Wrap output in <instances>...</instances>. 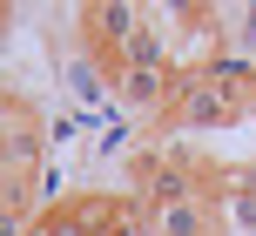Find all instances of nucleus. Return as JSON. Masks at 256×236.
<instances>
[{"instance_id":"1","label":"nucleus","mask_w":256,"mask_h":236,"mask_svg":"<svg viewBox=\"0 0 256 236\" xmlns=\"http://www.w3.org/2000/svg\"><path fill=\"white\" fill-rule=\"evenodd\" d=\"M40 156H48V142H40V115L27 108V115L14 122L7 135H0V182H27V189H34Z\"/></svg>"},{"instance_id":"2","label":"nucleus","mask_w":256,"mask_h":236,"mask_svg":"<svg viewBox=\"0 0 256 236\" xmlns=\"http://www.w3.org/2000/svg\"><path fill=\"white\" fill-rule=\"evenodd\" d=\"M148 230L155 236H216V210H209V196L196 189V196H176V202H162V210H148Z\"/></svg>"},{"instance_id":"3","label":"nucleus","mask_w":256,"mask_h":236,"mask_svg":"<svg viewBox=\"0 0 256 236\" xmlns=\"http://www.w3.org/2000/svg\"><path fill=\"white\" fill-rule=\"evenodd\" d=\"M81 27H88V40H102V48H122L128 34L142 27V7H81Z\"/></svg>"},{"instance_id":"4","label":"nucleus","mask_w":256,"mask_h":236,"mask_svg":"<svg viewBox=\"0 0 256 236\" xmlns=\"http://www.w3.org/2000/svg\"><path fill=\"white\" fill-rule=\"evenodd\" d=\"M122 176H128V189L148 196V189L168 176V148H128V156H122Z\"/></svg>"},{"instance_id":"5","label":"nucleus","mask_w":256,"mask_h":236,"mask_svg":"<svg viewBox=\"0 0 256 236\" xmlns=\"http://www.w3.org/2000/svg\"><path fill=\"white\" fill-rule=\"evenodd\" d=\"M27 115V102H20V94H14V88H0V135H7L14 128V122H20Z\"/></svg>"}]
</instances>
